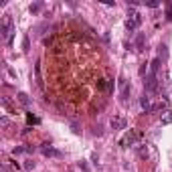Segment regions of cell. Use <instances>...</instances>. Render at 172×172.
I'll return each mask as SVG.
<instances>
[{"label":"cell","mask_w":172,"mask_h":172,"mask_svg":"<svg viewBox=\"0 0 172 172\" xmlns=\"http://www.w3.org/2000/svg\"><path fill=\"white\" fill-rule=\"evenodd\" d=\"M136 26H138V22H136V20H132V18H128V20H126V29H128V30H136Z\"/></svg>","instance_id":"obj_16"},{"label":"cell","mask_w":172,"mask_h":172,"mask_svg":"<svg viewBox=\"0 0 172 172\" xmlns=\"http://www.w3.org/2000/svg\"><path fill=\"white\" fill-rule=\"evenodd\" d=\"M138 138H140V134L136 132V130H130L126 136L119 140V146H123V148H130V146H134V144L138 142Z\"/></svg>","instance_id":"obj_2"},{"label":"cell","mask_w":172,"mask_h":172,"mask_svg":"<svg viewBox=\"0 0 172 172\" xmlns=\"http://www.w3.org/2000/svg\"><path fill=\"white\" fill-rule=\"evenodd\" d=\"M41 8H43V4H41V2H34V4H30V12H33V14H39Z\"/></svg>","instance_id":"obj_14"},{"label":"cell","mask_w":172,"mask_h":172,"mask_svg":"<svg viewBox=\"0 0 172 172\" xmlns=\"http://www.w3.org/2000/svg\"><path fill=\"white\" fill-rule=\"evenodd\" d=\"M168 123H172V111L170 109H166L162 115V126H168Z\"/></svg>","instance_id":"obj_10"},{"label":"cell","mask_w":172,"mask_h":172,"mask_svg":"<svg viewBox=\"0 0 172 172\" xmlns=\"http://www.w3.org/2000/svg\"><path fill=\"white\" fill-rule=\"evenodd\" d=\"M138 154H140V158H148V156H150V148H148V146H140Z\"/></svg>","instance_id":"obj_13"},{"label":"cell","mask_w":172,"mask_h":172,"mask_svg":"<svg viewBox=\"0 0 172 172\" xmlns=\"http://www.w3.org/2000/svg\"><path fill=\"white\" fill-rule=\"evenodd\" d=\"M158 69H160V57H158V59H154L152 63H150V73L158 75Z\"/></svg>","instance_id":"obj_9"},{"label":"cell","mask_w":172,"mask_h":172,"mask_svg":"<svg viewBox=\"0 0 172 172\" xmlns=\"http://www.w3.org/2000/svg\"><path fill=\"white\" fill-rule=\"evenodd\" d=\"M10 164H12V168H16V170H18V168H20V164L16 162V160H10Z\"/></svg>","instance_id":"obj_23"},{"label":"cell","mask_w":172,"mask_h":172,"mask_svg":"<svg viewBox=\"0 0 172 172\" xmlns=\"http://www.w3.org/2000/svg\"><path fill=\"white\" fill-rule=\"evenodd\" d=\"M25 170H29V172L34 170V162H33V160H26V162H25Z\"/></svg>","instance_id":"obj_17"},{"label":"cell","mask_w":172,"mask_h":172,"mask_svg":"<svg viewBox=\"0 0 172 172\" xmlns=\"http://www.w3.org/2000/svg\"><path fill=\"white\" fill-rule=\"evenodd\" d=\"M16 99H18L20 105H29V103H30V99H29V95H26V93H18V97H16Z\"/></svg>","instance_id":"obj_12"},{"label":"cell","mask_w":172,"mask_h":172,"mask_svg":"<svg viewBox=\"0 0 172 172\" xmlns=\"http://www.w3.org/2000/svg\"><path fill=\"white\" fill-rule=\"evenodd\" d=\"M109 126H111L113 132H115V130H123V128H126V118H122V115H115V118H111Z\"/></svg>","instance_id":"obj_4"},{"label":"cell","mask_w":172,"mask_h":172,"mask_svg":"<svg viewBox=\"0 0 172 172\" xmlns=\"http://www.w3.org/2000/svg\"><path fill=\"white\" fill-rule=\"evenodd\" d=\"M166 18H168V20H172V2L166 6Z\"/></svg>","instance_id":"obj_19"},{"label":"cell","mask_w":172,"mask_h":172,"mask_svg":"<svg viewBox=\"0 0 172 172\" xmlns=\"http://www.w3.org/2000/svg\"><path fill=\"white\" fill-rule=\"evenodd\" d=\"M158 53H160V57H164V59H166L168 51H166V47H164V45H160V49H158Z\"/></svg>","instance_id":"obj_18"},{"label":"cell","mask_w":172,"mask_h":172,"mask_svg":"<svg viewBox=\"0 0 172 172\" xmlns=\"http://www.w3.org/2000/svg\"><path fill=\"white\" fill-rule=\"evenodd\" d=\"M12 33H14V25H12V18L8 14L2 16V22H0V39L4 43L12 41Z\"/></svg>","instance_id":"obj_1"},{"label":"cell","mask_w":172,"mask_h":172,"mask_svg":"<svg viewBox=\"0 0 172 172\" xmlns=\"http://www.w3.org/2000/svg\"><path fill=\"white\" fill-rule=\"evenodd\" d=\"M144 34L142 33H138V37H136V51H144Z\"/></svg>","instance_id":"obj_8"},{"label":"cell","mask_w":172,"mask_h":172,"mask_svg":"<svg viewBox=\"0 0 172 172\" xmlns=\"http://www.w3.org/2000/svg\"><path fill=\"white\" fill-rule=\"evenodd\" d=\"M166 108H168V101H166V99H160L156 105H152L150 111H162V109H166Z\"/></svg>","instance_id":"obj_6"},{"label":"cell","mask_w":172,"mask_h":172,"mask_svg":"<svg viewBox=\"0 0 172 172\" xmlns=\"http://www.w3.org/2000/svg\"><path fill=\"white\" fill-rule=\"evenodd\" d=\"M144 87H146L148 93H154V91L158 89V75L148 73V75H146V79H144Z\"/></svg>","instance_id":"obj_3"},{"label":"cell","mask_w":172,"mask_h":172,"mask_svg":"<svg viewBox=\"0 0 172 172\" xmlns=\"http://www.w3.org/2000/svg\"><path fill=\"white\" fill-rule=\"evenodd\" d=\"M0 123H2V128H6V126H8V118H2V119H0Z\"/></svg>","instance_id":"obj_21"},{"label":"cell","mask_w":172,"mask_h":172,"mask_svg":"<svg viewBox=\"0 0 172 172\" xmlns=\"http://www.w3.org/2000/svg\"><path fill=\"white\" fill-rule=\"evenodd\" d=\"M97 89H99V91H108V89H109V81H108V79H99V81H97Z\"/></svg>","instance_id":"obj_11"},{"label":"cell","mask_w":172,"mask_h":172,"mask_svg":"<svg viewBox=\"0 0 172 172\" xmlns=\"http://www.w3.org/2000/svg\"><path fill=\"white\" fill-rule=\"evenodd\" d=\"M26 122H29V123H34V126H37V123H41V119L37 118V115H33V113H26Z\"/></svg>","instance_id":"obj_15"},{"label":"cell","mask_w":172,"mask_h":172,"mask_svg":"<svg viewBox=\"0 0 172 172\" xmlns=\"http://www.w3.org/2000/svg\"><path fill=\"white\" fill-rule=\"evenodd\" d=\"M22 47H25V51H29V39L25 37V41H22Z\"/></svg>","instance_id":"obj_22"},{"label":"cell","mask_w":172,"mask_h":172,"mask_svg":"<svg viewBox=\"0 0 172 172\" xmlns=\"http://www.w3.org/2000/svg\"><path fill=\"white\" fill-rule=\"evenodd\" d=\"M140 103H142L144 111H146V113H150V109H152V103H150V97H148V95H144V97L140 99Z\"/></svg>","instance_id":"obj_7"},{"label":"cell","mask_w":172,"mask_h":172,"mask_svg":"<svg viewBox=\"0 0 172 172\" xmlns=\"http://www.w3.org/2000/svg\"><path fill=\"white\" fill-rule=\"evenodd\" d=\"M41 152H43L45 156H55V158H57V156H61V152H59V150L51 148L49 144H43V146H41Z\"/></svg>","instance_id":"obj_5"},{"label":"cell","mask_w":172,"mask_h":172,"mask_svg":"<svg viewBox=\"0 0 172 172\" xmlns=\"http://www.w3.org/2000/svg\"><path fill=\"white\" fill-rule=\"evenodd\" d=\"M146 6H150V8H158V6H160V2L152 0V2H146Z\"/></svg>","instance_id":"obj_20"}]
</instances>
